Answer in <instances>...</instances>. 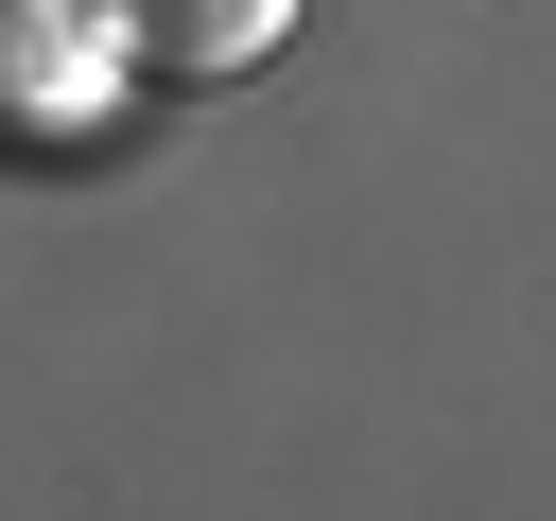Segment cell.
I'll use <instances>...</instances> for the list:
<instances>
[{
    "instance_id": "cell-1",
    "label": "cell",
    "mask_w": 556,
    "mask_h": 521,
    "mask_svg": "<svg viewBox=\"0 0 556 521\" xmlns=\"http://www.w3.org/2000/svg\"><path fill=\"white\" fill-rule=\"evenodd\" d=\"M87 35L139 87H243V69H278L295 0H87Z\"/></svg>"
}]
</instances>
